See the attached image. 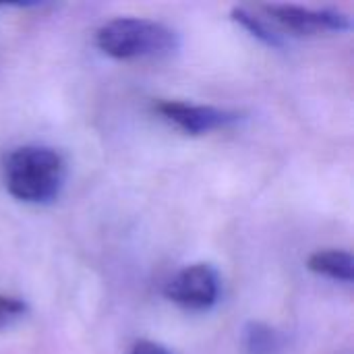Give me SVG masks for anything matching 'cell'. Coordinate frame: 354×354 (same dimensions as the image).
Segmentation results:
<instances>
[{
	"mask_svg": "<svg viewBox=\"0 0 354 354\" xmlns=\"http://www.w3.org/2000/svg\"><path fill=\"white\" fill-rule=\"evenodd\" d=\"M97 48L114 60L164 58L178 50V33L151 19L118 17L95 31Z\"/></svg>",
	"mask_w": 354,
	"mask_h": 354,
	"instance_id": "obj_2",
	"label": "cell"
},
{
	"mask_svg": "<svg viewBox=\"0 0 354 354\" xmlns=\"http://www.w3.org/2000/svg\"><path fill=\"white\" fill-rule=\"evenodd\" d=\"M232 19L245 27L253 37H257L259 41H263L266 46H272V48H282L284 46V39H282V33H278L276 29H272L268 25V21H263L261 17L253 15L251 10H247L245 6H234L232 8Z\"/></svg>",
	"mask_w": 354,
	"mask_h": 354,
	"instance_id": "obj_8",
	"label": "cell"
},
{
	"mask_svg": "<svg viewBox=\"0 0 354 354\" xmlns=\"http://www.w3.org/2000/svg\"><path fill=\"white\" fill-rule=\"evenodd\" d=\"M243 351L245 354H280V334L261 322H249L243 330Z\"/></svg>",
	"mask_w": 354,
	"mask_h": 354,
	"instance_id": "obj_7",
	"label": "cell"
},
{
	"mask_svg": "<svg viewBox=\"0 0 354 354\" xmlns=\"http://www.w3.org/2000/svg\"><path fill=\"white\" fill-rule=\"evenodd\" d=\"M268 17L290 35H322L328 31H348L351 17L338 8H309L299 4H266Z\"/></svg>",
	"mask_w": 354,
	"mask_h": 354,
	"instance_id": "obj_4",
	"label": "cell"
},
{
	"mask_svg": "<svg viewBox=\"0 0 354 354\" xmlns=\"http://www.w3.org/2000/svg\"><path fill=\"white\" fill-rule=\"evenodd\" d=\"M131 354H170L168 348H164L162 344L158 342H151V340H141L133 346Z\"/></svg>",
	"mask_w": 354,
	"mask_h": 354,
	"instance_id": "obj_10",
	"label": "cell"
},
{
	"mask_svg": "<svg viewBox=\"0 0 354 354\" xmlns=\"http://www.w3.org/2000/svg\"><path fill=\"white\" fill-rule=\"evenodd\" d=\"M307 268L317 276H326L330 280L344 284H351L354 278V259L348 251H315L307 259Z\"/></svg>",
	"mask_w": 354,
	"mask_h": 354,
	"instance_id": "obj_6",
	"label": "cell"
},
{
	"mask_svg": "<svg viewBox=\"0 0 354 354\" xmlns=\"http://www.w3.org/2000/svg\"><path fill=\"white\" fill-rule=\"evenodd\" d=\"M4 187L23 203L46 205L58 199L66 183L64 158L46 145H23L4 160Z\"/></svg>",
	"mask_w": 354,
	"mask_h": 354,
	"instance_id": "obj_1",
	"label": "cell"
},
{
	"mask_svg": "<svg viewBox=\"0 0 354 354\" xmlns=\"http://www.w3.org/2000/svg\"><path fill=\"white\" fill-rule=\"evenodd\" d=\"M27 311H29V307L23 299L0 295V330L10 328L12 324L23 319L27 315Z\"/></svg>",
	"mask_w": 354,
	"mask_h": 354,
	"instance_id": "obj_9",
	"label": "cell"
},
{
	"mask_svg": "<svg viewBox=\"0 0 354 354\" xmlns=\"http://www.w3.org/2000/svg\"><path fill=\"white\" fill-rule=\"evenodd\" d=\"M222 282L209 263L187 266L164 286V297L187 311H207L220 301Z\"/></svg>",
	"mask_w": 354,
	"mask_h": 354,
	"instance_id": "obj_3",
	"label": "cell"
},
{
	"mask_svg": "<svg viewBox=\"0 0 354 354\" xmlns=\"http://www.w3.org/2000/svg\"><path fill=\"white\" fill-rule=\"evenodd\" d=\"M158 114L168 122L176 124L187 135H203L209 131L226 129L236 124L243 114L236 110L203 106V104H189V102H160L156 106Z\"/></svg>",
	"mask_w": 354,
	"mask_h": 354,
	"instance_id": "obj_5",
	"label": "cell"
}]
</instances>
